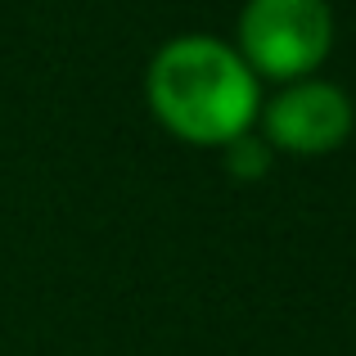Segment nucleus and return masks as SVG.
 <instances>
[{
  "label": "nucleus",
  "instance_id": "obj_2",
  "mask_svg": "<svg viewBox=\"0 0 356 356\" xmlns=\"http://www.w3.org/2000/svg\"><path fill=\"white\" fill-rule=\"evenodd\" d=\"M334 45V14L330 0H248L239 14V45L243 63L266 77L302 81L325 63Z\"/></svg>",
  "mask_w": 356,
  "mask_h": 356
},
{
  "label": "nucleus",
  "instance_id": "obj_1",
  "mask_svg": "<svg viewBox=\"0 0 356 356\" xmlns=\"http://www.w3.org/2000/svg\"><path fill=\"white\" fill-rule=\"evenodd\" d=\"M149 104L158 122L194 145H230L252 127L261 99L243 54L217 36H172L149 63Z\"/></svg>",
  "mask_w": 356,
  "mask_h": 356
},
{
  "label": "nucleus",
  "instance_id": "obj_3",
  "mask_svg": "<svg viewBox=\"0 0 356 356\" xmlns=\"http://www.w3.org/2000/svg\"><path fill=\"white\" fill-rule=\"evenodd\" d=\"M266 145H280L289 154H330L352 131V99L334 81H289L266 108H257Z\"/></svg>",
  "mask_w": 356,
  "mask_h": 356
},
{
  "label": "nucleus",
  "instance_id": "obj_4",
  "mask_svg": "<svg viewBox=\"0 0 356 356\" xmlns=\"http://www.w3.org/2000/svg\"><path fill=\"white\" fill-rule=\"evenodd\" d=\"M226 167L235 176H243V181H257L270 167V145L261 136H252V131H243V136H235L226 145Z\"/></svg>",
  "mask_w": 356,
  "mask_h": 356
}]
</instances>
